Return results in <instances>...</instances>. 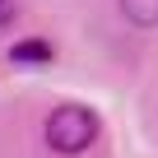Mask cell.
Listing matches in <instances>:
<instances>
[{
    "mask_svg": "<svg viewBox=\"0 0 158 158\" xmlns=\"http://www.w3.org/2000/svg\"><path fill=\"white\" fill-rule=\"evenodd\" d=\"M56 51H51V42H42V37H28V42H14L10 47V60L14 65H47Z\"/></svg>",
    "mask_w": 158,
    "mask_h": 158,
    "instance_id": "7a4b0ae2",
    "label": "cell"
},
{
    "mask_svg": "<svg viewBox=\"0 0 158 158\" xmlns=\"http://www.w3.org/2000/svg\"><path fill=\"white\" fill-rule=\"evenodd\" d=\"M98 139V116L89 107H79V102H65L47 116V144L51 153L60 158H79V153H89Z\"/></svg>",
    "mask_w": 158,
    "mask_h": 158,
    "instance_id": "6da1fadb",
    "label": "cell"
},
{
    "mask_svg": "<svg viewBox=\"0 0 158 158\" xmlns=\"http://www.w3.org/2000/svg\"><path fill=\"white\" fill-rule=\"evenodd\" d=\"M121 14L135 28H158V0H121Z\"/></svg>",
    "mask_w": 158,
    "mask_h": 158,
    "instance_id": "3957f363",
    "label": "cell"
},
{
    "mask_svg": "<svg viewBox=\"0 0 158 158\" xmlns=\"http://www.w3.org/2000/svg\"><path fill=\"white\" fill-rule=\"evenodd\" d=\"M10 19H14V0H0V28H5Z\"/></svg>",
    "mask_w": 158,
    "mask_h": 158,
    "instance_id": "277c9868",
    "label": "cell"
}]
</instances>
